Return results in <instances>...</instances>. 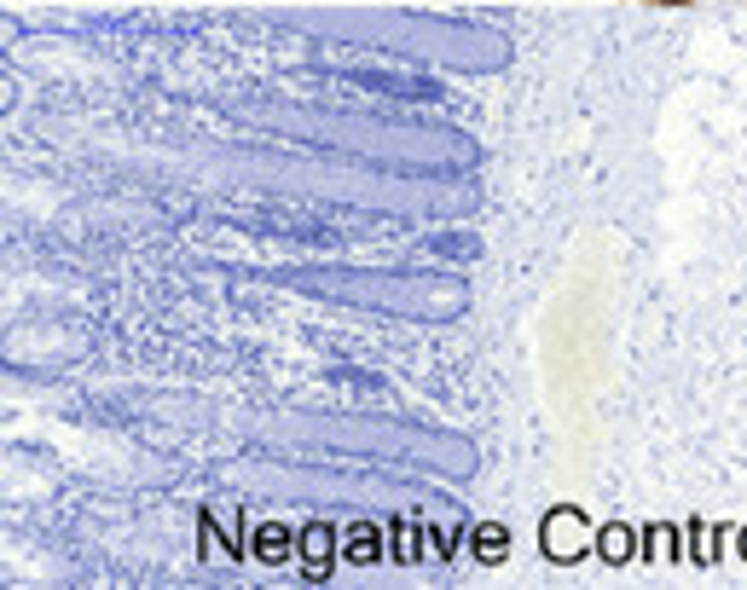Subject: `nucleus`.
Masks as SVG:
<instances>
[{"label":"nucleus","mask_w":747,"mask_h":590,"mask_svg":"<svg viewBox=\"0 0 747 590\" xmlns=\"http://www.w3.org/2000/svg\"><path fill=\"white\" fill-rule=\"evenodd\" d=\"M475 556H487V562H498V556H504V550H510V544H504V527H498V521H487V527H475Z\"/></svg>","instance_id":"obj_5"},{"label":"nucleus","mask_w":747,"mask_h":590,"mask_svg":"<svg viewBox=\"0 0 747 590\" xmlns=\"http://www.w3.org/2000/svg\"><path fill=\"white\" fill-rule=\"evenodd\" d=\"M742 556H747V527H742Z\"/></svg>","instance_id":"obj_7"},{"label":"nucleus","mask_w":747,"mask_h":590,"mask_svg":"<svg viewBox=\"0 0 747 590\" xmlns=\"http://www.w3.org/2000/svg\"><path fill=\"white\" fill-rule=\"evenodd\" d=\"M597 556L603 562H626L632 556V527H603L597 533Z\"/></svg>","instance_id":"obj_3"},{"label":"nucleus","mask_w":747,"mask_h":590,"mask_svg":"<svg viewBox=\"0 0 747 590\" xmlns=\"http://www.w3.org/2000/svg\"><path fill=\"white\" fill-rule=\"evenodd\" d=\"M331 550H336V533L331 527H325V521H313V527H307L302 533V556H307V579H325V573H331Z\"/></svg>","instance_id":"obj_2"},{"label":"nucleus","mask_w":747,"mask_h":590,"mask_svg":"<svg viewBox=\"0 0 747 590\" xmlns=\"http://www.w3.org/2000/svg\"><path fill=\"white\" fill-rule=\"evenodd\" d=\"M539 538H545V556H551V562H580L585 550H591V521H585L580 510L562 504V510L545 515Z\"/></svg>","instance_id":"obj_1"},{"label":"nucleus","mask_w":747,"mask_h":590,"mask_svg":"<svg viewBox=\"0 0 747 590\" xmlns=\"http://www.w3.org/2000/svg\"><path fill=\"white\" fill-rule=\"evenodd\" d=\"M255 556H261V562H284V556H290V533H284V527H261Z\"/></svg>","instance_id":"obj_6"},{"label":"nucleus","mask_w":747,"mask_h":590,"mask_svg":"<svg viewBox=\"0 0 747 590\" xmlns=\"http://www.w3.org/2000/svg\"><path fill=\"white\" fill-rule=\"evenodd\" d=\"M342 556H348V562H377V556H383V544H377V527H354Z\"/></svg>","instance_id":"obj_4"}]
</instances>
